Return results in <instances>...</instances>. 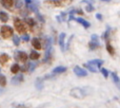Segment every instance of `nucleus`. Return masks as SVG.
Segmentation results:
<instances>
[{
	"label": "nucleus",
	"mask_w": 120,
	"mask_h": 108,
	"mask_svg": "<svg viewBox=\"0 0 120 108\" xmlns=\"http://www.w3.org/2000/svg\"><path fill=\"white\" fill-rule=\"evenodd\" d=\"M0 34H1V36L3 38L12 37L14 35V30L10 25H2L1 29H0Z\"/></svg>",
	"instance_id": "nucleus-1"
},
{
	"label": "nucleus",
	"mask_w": 120,
	"mask_h": 108,
	"mask_svg": "<svg viewBox=\"0 0 120 108\" xmlns=\"http://www.w3.org/2000/svg\"><path fill=\"white\" fill-rule=\"evenodd\" d=\"M71 96L75 99H83L86 96V92L84 91V89H81V88H74V89L71 90Z\"/></svg>",
	"instance_id": "nucleus-2"
},
{
	"label": "nucleus",
	"mask_w": 120,
	"mask_h": 108,
	"mask_svg": "<svg viewBox=\"0 0 120 108\" xmlns=\"http://www.w3.org/2000/svg\"><path fill=\"white\" fill-rule=\"evenodd\" d=\"M14 25L16 28V31L18 33H24L25 32V25H24V22H23L21 19L19 18H16L14 20Z\"/></svg>",
	"instance_id": "nucleus-3"
},
{
	"label": "nucleus",
	"mask_w": 120,
	"mask_h": 108,
	"mask_svg": "<svg viewBox=\"0 0 120 108\" xmlns=\"http://www.w3.org/2000/svg\"><path fill=\"white\" fill-rule=\"evenodd\" d=\"M14 57H15V59H16L17 62H26L29 56H27V54L25 53V52H23V51H17V52H15Z\"/></svg>",
	"instance_id": "nucleus-4"
},
{
	"label": "nucleus",
	"mask_w": 120,
	"mask_h": 108,
	"mask_svg": "<svg viewBox=\"0 0 120 108\" xmlns=\"http://www.w3.org/2000/svg\"><path fill=\"white\" fill-rule=\"evenodd\" d=\"M99 37H98V35H96V34H94V35H92V40L91 42L89 44V47L91 50H95L96 48H98L99 47Z\"/></svg>",
	"instance_id": "nucleus-5"
},
{
	"label": "nucleus",
	"mask_w": 120,
	"mask_h": 108,
	"mask_svg": "<svg viewBox=\"0 0 120 108\" xmlns=\"http://www.w3.org/2000/svg\"><path fill=\"white\" fill-rule=\"evenodd\" d=\"M74 73L78 77H84V76H86V75H87V71L85 70V69L79 67V66H76L74 68Z\"/></svg>",
	"instance_id": "nucleus-6"
},
{
	"label": "nucleus",
	"mask_w": 120,
	"mask_h": 108,
	"mask_svg": "<svg viewBox=\"0 0 120 108\" xmlns=\"http://www.w3.org/2000/svg\"><path fill=\"white\" fill-rule=\"evenodd\" d=\"M64 39H65V33H60L58 42H59V46L62 51L65 50V42H64Z\"/></svg>",
	"instance_id": "nucleus-7"
},
{
	"label": "nucleus",
	"mask_w": 120,
	"mask_h": 108,
	"mask_svg": "<svg viewBox=\"0 0 120 108\" xmlns=\"http://www.w3.org/2000/svg\"><path fill=\"white\" fill-rule=\"evenodd\" d=\"M23 79H23V75L22 74H16L12 79V84H13V85H18V84L22 83Z\"/></svg>",
	"instance_id": "nucleus-8"
},
{
	"label": "nucleus",
	"mask_w": 120,
	"mask_h": 108,
	"mask_svg": "<svg viewBox=\"0 0 120 108\" xmlns=\"http://www.w3.org/2000/svg\"><path fill=\"white\" fill-rule=\"evenodd\" d=\"M74 20H75V21H77L78 23H80V25H82L83 27L85 28V29H87V28L91 27V23H90L87 20H85V19L81 18V17H78V18H75Z\"/></svg>",
	"instance_id": "nucleus-9"
},
{
	"label": "nucleus",
	"mask_w": 120,
	"mask_h": 108,
	"mask_svg": "<svg viewBox=\"0 0 120 108\" xmlns=\"http://www.w3.org/2000/svg\"><path fill=\"white\" fill-rule=\"evenodd\" d=\"M65 71H66V67H64V66H58V67H56V68L53 69L52 73H53V74H55V75H57V74L64 73Z\"/></svg>",
	"instance_id": "nucleus-10"
},
{
	"label": "nucleus",
	"mask_w": 120,
	"mask_h": 108,
	"mask_svg": "<svg viewBox=\"0 0 120 108\" xmlns=\"http://www.w3.org/2000/svg\"><path fill=\"white\" fill-rule=\"evenodd\" d=\"M32 45H33V47L36 49V50H40V49L42 48V45H41V42H40L39 38L35 37L32 39Z\"/></svg>",
	"instance_id": "nucleus-11"
},
{
	"label": "nucleus",
	"mask_w": 120,
	"mask_h": 108,
	"mask_svg": "<svg viewBox=\"0 0 120 108\" xmlns=\"http://www.w3.org/2000/svg\"><path fill=\"white\" fill-rule=\"evenodd\" d=\"M15 3V0H1V4L3 8H11Z\"/></svg>",
	"instance_id": "nucleus-12"
},
{
	"label": "nucleus",
	"mask_w": 120,
	"mask_h": 108,
	"mask_svg": "<svg viewBox=\"0 0 120 108\" xmlns=\"http://www.w3.org/2000/svg\"><path fill=\"white\" fill-rule=\"evenodd\" d=\"M83 66H84V68L85 69H87V70H90L91 71V72H93V73H95V72H97L98 71V68L96 66H94V65H92L91 62H85L84 65H83Z\"/></svg>",
	"instance_id": "nucleus-13"
},
{
	"label": "nucleus",
	"mask_w": 120,
	"mask_h": 108,
	"mask_svg": "<svg viewBox=\"0 0 120 108\" xmlns=\"http://www.w3.org/2000/svg\"><path fill=\"white\" fill-rule=\"evenodd\" d=\"M112 79H113V82L115 83V85L118 87V89L120 90V79H119V76L117 75V73H115V72H112Z\"/></svg>",
	"instance_id": "nucleus-14"
},
{
	"label": "nucleus",
	"mask_w": 120,
	"mask_h": 108,
	"mask_svg": "<svg viewBox=\"0 0 120 108\" xmlns=\"http://www.w3.org/2000/svg\"><path fill=\"white\" fill-rule=\"evenodd\" d=\"M52 51H53L52 47H51V48H48V49H46L45 56H44V59H43V62H49V60L51 59V57H52Z\"/></svg>",
	"instance_id": "nucleus-15"
},
{
	"label": "nucleus",
	"mask_w": 120,
	"mask_h": 108,
	"mask_svg": "<svg viewBox=\"0 0 120 108\" xmlns=\"http://www.w3.org/2000/svg\"><path fill=\"white\" fill-rule=\"evenodd\" d=\"M89 62H91L92 65L96 66L97 68H101V66L103 65V60L102 59H93V60H90Z\"/></svg>",
	"instance_id": "nucleus-16"
},
{
	"label": "nucleus",
	"mask_w": 120,
	"mask_h": 108,
	"mask_svg": "<svg viewBox=\"0 0 120 108\" xmlns=\"http://www.w3.org/2000/svg\"><path fill=\"white\" fill-rule=\"evenodd\" d=\"M20 68L21 67L19 66L18 64H13L12 66H11V72L14 73V74H17V73L20 71Z\"/></svg>",
	"instance_id": "nucleus-17"
},
{
	"label": "nucleus",
	"mask_w": 120,
	"mask_h": 108,
	"mask_svg": "<svg viewBox=\"0 0 120 108\" xmlns=\"http://www.w3.org/2000/svg\"><path fill=\"white\" fill-rule=\"evenodd\" d=\"M29 57L31 58L32 60H37V59H39V57H40V53H38L37 51H32Z\"/></svg>",
	"instance_id": "nucleus-18"
},
{
	"label": "nucleus",
	"mask_w": 120,
	"mask_h": 108,
	"mask_svg": "<svg viewBox=\"0 0 120 108\" xmlns=\"http://www.w3.org/2000/svg\"><path fill=\"white\" fill-rule=\"evenodd\" d=\"M35 85H36V88H37L38 90H42V89H43V79H36Z\"/></svg>",
	"instance_id": "nucleus-19"
},
{
	"label": "nucleus",
	"mask_w": 120,
	"mask_h": 108,
	"mask_svg": "<svg viewBox=\"0 0 120 108\" xmlns=\"http://www.w3.org/2000/svg\"><path fill=\"white\" fill-rule=\"evenodd\" d=\"M0 20L3 21V22H6L8 20V13L5 12H0Z\"/></svg>",
	"instance_id": "nucleus-20"
},
{
	"label": "nucleus",
	"mask_w": 120,
	"mask_h": 108,
	"mask_svg": "<svg viewBox=\"0 0 120 108\" xmlns=\"http://www.w3.org/2000/svg\"><path fill=\"white\" fill-rule=\"evenodd\" d=\"M8 58H10V56H8V54H6V53H2L1 55H0V62H1L2 64H5V62L8 60Z\"/></svg>",
	"instance_id": "nucleus-21"
},
{
	"label": "nucleus",
	"mask_w": 120,
	"mask_h": 108,
	"mask_svg": "<svg viewBox=\"0 0 120 108\" xmlns=\"http://www.w3.org/2000/svg\"><path fill=\"white\" fill-rule=\"evenodd\" d=\"M82 3H86V8H85V10H86L87 12H93V11H94V6L92 5V3H91V2H89V1H85V0H83V1H82Z\"/></svg>",
	"instance_id": "nucleus-22"
},
{
	"label": "nucleus",
	"mask_w": 120,
	"mask_h": 108,
	"mask_svg": "<svg viewBox=\"0 0 120 108\" xmlns=\"http://www.w3.org/2000/svg\"><path fill=\"white\" fill-rule=\"evenodd\" d=\"M36 67H37V64H36V62H29V64H27V70H29L30 72H33V71L35 70Z\"/></svg>",
	"instance_id": "nucleus-23"
},
{
	"label": "nucleus",
	"mask_w": 120,
	"mask_h": 108,
	"mask_svg": "<svg viewBox=\"0 0 120 108\" xmlns=\"http://www.w3.org/2000/svg\"><path fill=\"white\" fill-rule=\"evenodd\" d=\"M106 51H108L111 55H114V53H115L114 48H113V46L110 44V42H108V44H106Z\"/></svg>",
	"instance_id": "nucleus-24"
},
{
	"label": "nucleus",
	"mask_w": 120,
	"mask_h": 108,
	"mask_svg": "<svg viewBox=\"0 0 120 108\" xmlns=\"http://www.w3.org/2000/svg\"><path fill=\"white\" fill-rule=\"evenodd\" d=\"M25 22H26L27 25H30V27H32V28L35 25V20H34V18H31V17H27V18L25 19Z\"/></svg>",
	"instance_id": "nucleus-25"
},
{
	"label": "nucleus",
	"mask_w": 120,
	"mask_h": 108,
	"mask_svg": "<svg viewBox=\"0 0 120 108\" xmlns=\"http://www.w3.org/2000/svg\"><path fill=\"white\" fill-rule=\"evenodd\" d=\"M110 32H111V28L108 27L106 31L103 32V33H102V35H101V38H102V39H108V38H109V35H110Z\"/></svg>",
	"instance_id": "nucleus-26"
},
{
	"label": "nucleus",
	"mask_w": 120,
	"mask_h": 108,
	"mask_svg": "<svg viewBox=\"0 0 120 108\" xmlns=\"http://www.w3.org/2000/svg\"><path fill=\"white\" fill-rule=\"evenodd\" d=\"M13 42H14L15 46H19L20 45V38H19V36H16V35H13Z\"/></svg>",
	"instance_id": "nucleus-27"
},
{
	"label": "nucleus",
	"mask_w": 120,
	"mask_h": 108,
	"mask_svg": "<svg viewBox=\"0 0 120 108\" xmlns=\"http://www.w3.org/2000/svg\"><path fill=\"white\" fill-rule=\"evenodd\" d=\"M6 85V79L4 75L0 74V86H2V87H4V86Z\"/></svg>",
	"instance_id": "nucleus-28"
},
{
	"label": "nucleus",
	"mask_w": 120,
	"mask_h": 108,
	"mask_svg": "<svg viewBox=\"0 0 120 108\" xmlns=\"http://www.w3.org/2000/svg\"><path fill=\"white\" fill-rule=\"evenodd\" d=\"M30 106L29 105H24V104H16V103H14V104L12 105V108H29Z\"/></svg>",
	"instance_id": "nucleus-29"
},
{
	"label": "nucleus",
	"mask_w": 120,
	"mask_h": 108,
	"mask_svg": "<svg viewBox=\"0 0 120 108\" xmlns=\"http://www.w3.org/2000/svg\"><path fill=\"white\" fill-rule=\"evenodd\" d=\"M100 72H101V74L103 75V76L105 77V79L109 76V71L106 70L105 68H101V69H100Z\"/></svg>",
	"instance_id": "nucleus-30"
},
{
	"label": "nucleus",
	"mask_w": 120,
	"mask_h": 108,
	"mask_svg": "<svg viewBox=\"0 0 120 108\" xmlns=\"http://www.w3.org/2000/svg\"><path fill=\"white\" fill-rule=\"evenodd\" d=\"M22 40H23V42H29V40H30V36L27 35V34H24V35L22 36Z\"/></svg>",
	"instance_id": "nucleus-31"
},
{
	"label": "nucleus",
	"mask_w": 120,
	"mask_h": 108,
	"mask_svg": "<svg viewBox=\"0 0 120 108\" xmlns=\"http://www.w3.org/2000/svg\"><path fill=\"white\" fill-rule=\"evenodd\" d=\"M96 18H97L98 20H100V21H101L103 17H102V15H101V14H99V13H97V14H96Z\"/></svg>",
	"instance_id": "nucleus-32"
},
{
	"label": "nucleus",
	"mask_w": 120,
	"mask_h": 108,
	"mask_svg": "<svg viewBox=\"0 0 120 108\" xmlns=\"http://www.w3.org/2000/svg\"><path fill=\"white\" fill-rule=\"evenodd\" d=\"M21 5H22V2H21L20 0H17L16 1V8H21Z\"/></svg>",
	"instance_id": "nucleus-33"
},
{
	"label": "nucleus",
	"mask_w": 120,
	"mask_h": 108,
	"mask_svg": "<svg viewBox=\"0 0 120 108\" xmlns=\"http://www.w3.org/2000/svg\"><path fill=\"white\" fill-rule=\"evenodd\" d=\"M76 13H77V14H80V15L83 14V12H82L81 10H76Z\"/></svg>",
	"instance_id": "nucleus-34"
},
{
	"label": "nucleus",
	"mask_w": 120,
	"mask_h": 108,
	"mask_svg": "<svg viewBox=\"0 0 120 108\" xmlns=\"http://www.w3.org/2000/svg\"><path fill=\"white\" fill-rule=\"evenodd\" d=\"M3 92H4V89H3V88H0V94L3 93Z\"/></svg>",
	"instance_id": "nucleus-35"
},
{
	"label": "nucleus",
	"mask_w": 120,
	"mask_h": 108,
	"mask_svg": "<svg viewBox=\"0 0 120 108\" xmlns=\"http://www.w3.org/2000/svg\"><path fill=\"white\" fill-rule=\"evenodd\" d=\"M101 1H104V2H110L111 0H101Z\"/></svg>",
	"instance_id": "nucleus-36"
},
{
	"label": "nucleus",
	"mask_w": 120,
	"mask_h": 108,
	"mask_svg": "<svg viewBox=\"0 0 120 108\" xmlns=\"http://www.w3.org/2000/svg\"><path fill=\"white\" fill-rule=\"evenodd\" d=\"M0 70H1V69H0Z\"/></svg>",
	"instance_id": "nucleus-37"
}]
</instances>
